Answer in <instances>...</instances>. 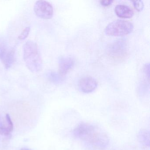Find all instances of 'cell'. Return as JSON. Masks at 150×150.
<instances>
[{
    "label": "cell",
    "mask_w": 150,
    "mask_h": 150,
    "mask_svg": "<svg viewBox=\"0 0 150 150\" xmlns=\"http://www.w3.org/2000/svg\"><path fill=\"white\" fill-rule=\"evenodd\" d=\"M73 134L76 138L100 147H105L108 144V138L105 133L96 126L86 123H81L77 125Z\"/></svg>",
    "instance_id": "cell-1"
},
{
    "label": "cell",
    "mask_w": 150,
    "mask_h": 150,
    "mask_svg": "<svg viewBox=\"0 0 150 150\" xmlns=\"http://www.w3.org/2000/svg\"><path fill=\"white\" fill-rule=\"evenodd\" d=\"M150 132L146 129L141 130L137 136L139 142L145 146H150Z\"/></svg>",
    "instance_id": "cell-10"
},
{
    "label": "cell",
    "mask_w": 150,
    "mask_h": 150,
    "mask_svg": "<svg viewBox=\"0 0 150 150\" xmlns=\"http://www.w3.org/2000/svg\"><path fill=\"white\" fill-rule=\"evenodd\" d=\"M13 129V124L8 114L4 118L0 115V135L8 136Z\"/></svg>",
    "instance_id": "cell-8"
},
{
    "label": "cell",
    "mask_w": 150,
    "mask_h": 150,
    "mask_svg": "<svg viewBox=\"0 0 150 150\" xmlns=\"http://www.w3.org/2000/svg\"><path fill=\"white\" fill-rule=\"evenodd\" d=\"M135 8L138 11H141L143 10L144 7V4L143 1L139 0V1H132Z\"/></svg>",
    "instance_id": "cell-13"
},
{
    "label": "cell",
    "mask_w": 150,
    "mask_h": 150,
    "mask_svg": "<svg viewBox=\"0 0 150 150\" xmlns=\"http://www.w3.org/2000/svg\"><path fill=\"white\" fill-rule=\"evenodd\" d=\"M133 25L129 21L117 20L109 23L105 28L106 35L113 36L125 35L131 33Z\"/></svg>",
    "instance_id": "cell-3"
},
{
    "label": "cell",
    "mask_w": 150,
    "mask_h": 150,
    "mask_svg": "<svg viewBox=\"0 0 150 150\" xmlns=\"http://www.w3.org/2000/svg\"><path fill=\"white\" fill-rule=\"evenodd\" d=\"M113 2V1H112V0H102V1H100V4L102 6H107L111 5Z\"/></svg>",
    "instance_id": "cell-14"
},
{
    "label": "cell",
    "mask_w": 150,
    "mask_h": 150,
    "mask_svg": "<svg viewBox=\"0 0 150 150\" xmlns=\"http://www.w3.org/2000/svg\"><path fill=\"white\" fill-rule=\"evenodd\" d=\"M62 76L59 73H57L55 72H50L48 74V78L50 80L56 83H59L62 81Z\"/></svg>",
    "instance_id": "cell-11"
},
{
    "label": "cell",
    "mask_w": 150,
    "mask_h": 150,
    "mask_svg": "<svg viewBox=\"0 0 150 150\" xmlns=\"http://www.w3.org/2000/svg\"><path fill=\"white\" fill-rule=\"evenodd\" d=\"M74 60L70 57H62L59 59V71L62 76L66 74L73 67Z\"/></svg>",
    "instance_id": "cell-7"
},
{
    "label": "cell",
    "mask_w": 150,
    "mask_h": 150,
    "mask_svg": "<svg viewBox=\"0 0 150 150\" xmlns=\"http://www.w3.org/2000/svg\"><path fill=\"white\" fill-rule=\"evenodd\" d=\"M34 11L38 17L45 20L51 19L53 14L52 5L44 0H39L35 3Z\"/></svg>",
    "instance_id": "cell-5"
},
{
    "label": "cell",
    "mask_w": 150,
    "mask_h": 150,
    "mask_svg": "<svg viewBox=\"0 0 150 150\" xmlns=\"http://www.w3.org/2000/svg\"><path fill=\"white\" fill-rule=\"evenodd\" d=\"M30 31V27H27L22 31L20 35L18 37V38L20 40H23L26 39L29 35Z\"/></svg>",
    "instance_id": "cell-12"
},
{
    "label": "cell",
    "mask_w": 150,
    "mask_h": 150,
    "mask_svg": "<svg viewBox=\"0 0 150 150\" xmlns=\"http://www.w3.org/2000/svg\"><path fill=\"white\" fill-rule=\"evenodd\" d=\"M21 150H30V149H28V148H22V149H21Z\"/></svg>",
    "instance_id": "cell-15"
},
{
    "label": "cell",
    "mask_w": 150,
    "mask_h": 150,
    "mask_svg": "<svg viewBox=\"0 0 150 150\" xmlns=\"http://www.w3.org/2000/svg\"><path fill=\"white\" fill-rule=\"evenodd\" d=\"M23 59L28 69L32 72L40 71L42 68V61L37 44L28 40L23 46Z\"/></svg>",
    "instance_id": "cell-2"
},
{
    "label": "cell",
    "mask_w": 150,
    "mask_h": 150,
    "mask_svg": "<svg viewBox=\"0 0 150 150\" xmlns=\"http://www.w3.org/2000/svg\"><path fill=\"white\" fill-rule=\"evenodd\" d=\"M115 12L118 17L122 18H130L133 15V11L128 6L124 5L116 6Z\"/></svg>",
    "instance_id": "cell-9"
},
{
    "label": "cell",
    "mask_w": 150,
    "mask_h": 150,
    "mask_svg": "<svg viewBox=\"0 0 150 150\" xmlns=\"http://www.w3.org/2000/svg\"><path fill=\"white\" fill-rule=\"evenodd\" d=\"M97 85L98 83L96 79L89 76L81 78L78 84L80 90L86 93H89L94 91L97 88Z\"/></svg>",
    "instance_id": "cell-6"
},
{
    "label": "cell",
    "mask_w": 150,
    "mask_h": 150,
    "mask_svg": "<svg viewBox=\"0 0 150 150\" xmlns=\"http://www.w3.org/2000/svg\"><path fill=\"white\" fill-rule=\"evenodd\" d=\"M0 59L6 69L12 67L15 60V51L4 40H0Z\"/></svg>",
    "instance_id": "cell-4"
}]
</instances>
